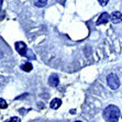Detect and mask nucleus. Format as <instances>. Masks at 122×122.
<instances>
[{"instance_id": "20e7f679", "label": "nucleus", "mask_w": 122, "mask_h": 122, "mask_svg": "<svg viewBox=\"0 0 122 122\" xmlns=\"http://www.w3.org/2000/svg\"><path fill=\"white\" fill-rule=\"evenodd\" d=\"M109 20H110V14H109L108 12H102V13L99 15V18H98V20H97L96 24H97V25L106 24V23L109 22Z\"/></svg>"}, {"instance_id": "0eeeda50", "label": "nucleus", "mask_w": 122, "mask_h": 122, "mask_svg": "<svg viewBox=\"0 0 122 122\" xmlns=\"http://www.w3.org/2000/svg\"><path fill=\"white\" fill-rule=\"evenodd\" d=\"M61 105H62V100L58 99V98H55V99H53L51 101V103H50V107H51L52 109L56 110V109H58L61 107Z\"/></svg>"}, {"instance_id": "f03ea898", "label": "nucleus", "mask_w": 122, "mask_h": 122, "mask_svg": "<svg viewBox=\"0 0 122 122\" xmlns=\"http://www.w3.org/2000/svg\"><path fill=\"white\" fill-rule=\"evenodd\" d=\"M107 82L111 89H118L120 86V80L116 74H109L107 77Z\"/></svg>"}, {"instance_id": "39448f33", "label": "nucleus", "mask_w": 122, "mask_h": 122, "mask_svg": "<svg viewBox=\"0 0 122 122\" xmlns=\"http://www.w3.org/2000/svg\"><path fill=\"white\" fill-rule=\"evenodd\" d=\"M110 20L112 21V23L118 24L122 21V13L120 11H114L112 12V14L110 15Z\"/></svg>"}, {"instance_id": "f8f14e48", "label": "nucleus", "mask_w": 122, "mask_h": 122, "mask_svg": "<svg viewBox=\"0 0 122 122\" xmlns=\"http://www.w3.org/2000/svg\"><path fill=\"white\" fill-rule=\"evenodd\" d=\"M6 107H7L6 101L2 99H0V108H6Z\"/></svg>"}, {"instance_id": "7ed1b4c3", "label": "nucleus", "mask_w": 122, "mask_h": 122, "mask_svg": "<svg viewBox=\"0 0 122 122\" xmlns=\"http://www.w3.org/2000/svg\"><path fill=\"white\" fill-rule=\"evenodd\" d=\"M15 50L21 56H25L28 53V47L23 42H17L15 43Z\"/></svg>"}, {"instance_id": "423d86ee", "label": "nucleus", "mask_w": 122, "mask_h": 122, "mask_svg": "<svg viewBox=\"0 0 122 122\" xmlns=\"http://www.w3.org/2000/svg\"><path fill=\"white\" fill-rule=\"evenodd\" d=\"M58 82H60V78L57 76L56 74H52L48 78V84L52 86V87H56L58 85Z\"/></svg>"}, {"instance_id": "1a4fd4ad", "label": "nucleus", "mask_w": 122, "mask_h": 122, "mask_svg": "<svg viewBox=\"0 0 122 122\" xmlns=\"http://www.w3.org/2000/svg\"><path fill=\"white\" fill-rule=\"evenodd\" d=\"M21 68H22V71H26V73H29V71H32L33 66H32L31 63H25V64L21 65Z\"/></svg>"}, {"instance_id": "f257e3e1", "label": "nucleus", "mask_w": 122, "mask_h": 122, "mask_svg": "<svg viewBox=\"0 0 122 122\" xmlns=\"http://www.w3.org/2000/svg\"><path fill=\"white\" fill-rule=\"evenodd\" d=\"M120 114V109L114 105H110L103 110V119L107 122H118Z\"/></svg>"}, {"instance_id": "ddd939ff", "label": "nucleus", "mask_w": 122, "mask_h": 122, "mask_svg": "<svg viewBox=\"0 0 122 122\" xmlns=\"http://www.w3.org/2000/svg\"><path fill=\"white\" fill-rule=\"evenodd\" d=\"M75 122H81V121H75Z\"/></svg>"}, {"instance_id": "9b49d317", "label": "nucleus", "mask_w": 122, "mask_h": 122, "mask_svg": "<svg viewBox=\"0 0 122 122\" xmlns=\"http://www.w3.org/2000/svg\"><path fill=\"white\" fill-rule=\"evenodd\" d=\"M98 2H99L101 6H107L109 2V0H98Z\"/></svg>"}, {"instance_id": "6e6552de", "label": "nucleus", "mask_w": 122, "mask_h": 122, "mask_svg": "<svg viewBox=\"0 0 122 122\" xmlns=\"http://www.w3.org/2000/svg\"><path fill=\"white\" fill-rule=\"evenodd\" d=\"M34 6L37 7V8H43V7L46 6L47 3V0H33Z\"/></svg>"}, {"instance_id": "9d476101", "label": "nucleus", "mask_w": 122, "mask_h": 122, "mask_svg": "<svg viewBox=\"0 0 122 122\" xmlns=\"http://www.w3.org/2000/svg\"><path fill=\"white\" fill-rule=\"evenodd\" d=\"M6 122H21L20 118H17V117H13V118H11L10 120H8V121Z\"/></svg>"}]
</instances>
